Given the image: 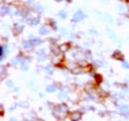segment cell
Returning <instances> with one entry per match:
<instances>
[{"instance_id":"5","label":"cell","mask_w":129,"mask_h":121,"mask_svg":"<svg viewBox=\"0 0 129 121\" xmlns=\"http://www.w3.org/2000/svg\"><path fill=\"white\" fill-rule=\"evenodd\" d=\"M14 29H15L16 33H21V31L24 29V26H22V25H17V24H16L15 27H14Z\"/></svg>"},{"instance_id":"10","label":"cell","mask_w":129,"mask_h":121,"mask_svg":"<svg viewBox=\"0 0 129 121\" xmlns=\"http://www.w3.org/2000/svg\"><path fill=\"white\" fill-rule=\"evenodd\" d=\"M120 110H122V114H128L129 112V109L127 106H122L120 107Z\"/></svg>"},{"instance_id":"23","label":"cell","mask_w":129,"mask_h":121,"mask_svg":"<svg viewBox=\"0 0 129 121\" xmlns=\"http://www.w3.org/2000/svg\"><path fill=\"white\" fill-rule=\"evenodd\" d=\"M61 33H62V35H66L67 34V30L66 29H61Z\"/></svg>"},{"instance_id":"20","label":"cell","mask_w":129,"mask_h":121,"mask_svg":"<svg viewBox=\"0 0 129 121\" xmlns=\"http://www.w3.org/2000/svg\"><path fill=\"white\" fill-rule=\"evenodd\" d=\"M22 69H23V70H27V69H28V65H27L26 63L22 62Z\"/></svg>"},{"instance_id":"12","label":"cell","mask_w":129,"mask_h":121,"mask_svg":"<svg viewBox=\"0 0 129 121\" xmlns=\"http://www.w3.org/2000/svg\"><path fill=\"white\" fill-rule=\"evenodd\" d=\"M58 15H59V16L61 17V18H66V17H67V13H66L64 11H60L59 13H58Z\"/></svg>"},{"instance_id":"2","label":"cell","mask_w":129,"mask_h":121,"mask_svg":"<svg viewBox=\"0 0 129 121\" xmlns=\"http://www.w3.org/2000/svg\"><path fill=\"white\" fill-rule=\"evenodd\" d=\"M81 118H82V114H81V112H79V111L73 112V114L71 115V119H72V120L78 121V120H81Z\"/></svg>"},{"instance_id":"9","label":"cell","mask_w":129,"mask_h":121,"mask_svg":"<svg viewBox=\"0 0 129 121\" xmlns=\"http://www.w3.org/2000/svg\"><path fill=\"white\" fill-rule=\"evenodd\" d=\"M8 13V8L7 7H1V16H5Z\"/></svg>"},{"instance_id":"19","label":"cell","mask_w":129,"mask_h":121,"mask_svg":"<svg viewBox=\"0 0 129 121\" xmlns=\"http://www.w3.org/2000/svg\"><path fill=\"white\" fill-rule=\"evenodd\" d=\"M35 10L37 11V12H42V11H43V9H42L41 6H36V7H35Z\"/></svg>"},{"instance_id":"15","label":"cell","mask_w":129,"mask_h":121,"mask_svg":"<svg viewBox=\"0 0 129 121\" xmlns=\"http://www.w3.org/2000/svg\"><path fill=\"white\" fill-rule=\"evenodd\" d=\"M59 108H60V110H59V111H61V112H66V111H67V107L64 106L63 104H62V105H60Z\"/></svg>"},{"instance_id":"13","label":"cell","mask_w":129,"mask_h":121,"mask_svg":"<svg viewBox=\"0 0 129 121\" xmlns=\"http://www.w3.org/2000/svg\"><path fill=\"white\" fill-rule=\"evenodd\" d=\"M23 46H24V48H26V49H28V48H30L32 44H31V41L30 42H28V41H25L23 43Z\"/></svg>"},{"instance_id":"17","label":"cell","mask_w":129,"mask_h":121,"mask_svg":"<svg viewBox=\"0 0 129 121\" xmlns=\"http://www.w3.org/2000/svg\"><path fill=\"white\" fill-rule=\"evenodd\" d=\"M106 21H109V24L113 23V19L110 17V15H109V14H106Z\"/></svg>"},{"instance_id":"6","label":"cell","mask_w":129,"mask_h":121,"mask_svg":"<svg viewBox=\"0 0 129 121\" xmlns=\"http://www.w3.org/2000/svg\"><path fill=\"white\" fill-rule=\"evenodd\" d=\"M46 91L50 92V93H52V92H55L56 91V87L55 86H47Z\"/></svg>"},{"instance_id":"18","label":"cell","mask_w":129,"mask_h":121,"mask_svg":"<svg viewBox=\"0 0 129 121\" xmlns=\"http://www.w3.org/2000/svg\"><path fill=\"white\" fill-rule=\"evenodd\" d=\"M18 63H19V59H18V57H15V58L12 59V64H13V65H17Z\"/></svg>"},{"instance_id":"3","label":"cell","mask_w":129,"mask_h":121,"mask_svg":"<svg viewBox=\"0 0 129 121\" xmlns=\"http://www.w3.org/2000/svg\"><path fill=\"white\" fill-rule=\"evenodd\" d=\"M39 33L41 34V35H46L48 33V29H47V27L45 26H42V27H40L39 28Z\"/></svg>"},{"instance_id":"8","label":"cell","mask_w":129,"mask_h":121,"mask_svg":"<svg viewBox=\"0 0 129 121\" xmlns=\"http://www.w3.org/2000/svg\"><path fill=\"white\" fill-rule=\"evenodd\" d=\"M45 71L47 72V74L52 75V74H53V71H54V69L52 68V66H46V67H45Z\"/></svg>"},{"instance_id":"22","label":"cell","mask_w":129,"mask_h":121,"mask_svg":"<svg viewBox=\"0 0 129 121\" xmlns=\"http://www.w3.org/2000/svg\"><path fill=\"white\" fill-rule=\"evenodd\" d=\"M123 66H124V67H126V68H128V69H129V64H128L127 62H123Z\"/></svg>"},{"instance_id":"16","label":"cell","mask_w":129,"mask_h":121,"mask_svg":"<svg viewBox=\"0 0 129 121\" xmlns=\"http://www.w3.org/2000/svg\"><path fill=\"white\" fill-rule=\"evenodd\" d=\"M58 98L59 99H64V98H67V94L66 93H60L58 95Z\"/></svg>"},{"instance_id":"24","label":"cell","mask_w":129,"mask_h":121,"mask_svg":"<svg viewBox=\"0 0 129 121\" xmlns=\"http://www.w3.org/2000/svg\"><path fill=\"white\" fill-rule=\"evenodd\" d=\"M55 1H58V2H59V1H60V0H55Z\"/></svg>"},{"instance_id":"7","label":"cell","mask_w":129,"mask_h":121,"mask_svg":"<svg viewBox=\"0 0 129 121\" xmlns=\"http://www.w3.org/2000/svg\"><path fill=\"white\" fill-rule=\"evenodd\" d=\"M72 72H73V74H75V75H79V74H81V72H82V68H79V67L73 68V69H72Z\"/></svg>"},{"instance_id":"4","label":"cell","mask_w":129,"mask_h":121,"mask_svg":"<svg viewBox=\"0 0 129 121\" xmlns=\"http://www.w3.org/2000/svg\"><path fill=\"white\" fill-rule=\"evenodd\" d=\"M39 23V18L38 17H36V18H31V19H29V24L31 26H36L37 24Z\"/></svg>"},{"instance_id":"11","label":"cell","mask_w":129,"mask_h":121,"mask_svg":"<svg viewBox=\"0 0 129 121\" xmlns=\"http://www.w3.org/2000/svg\"><path fill=\"white\" fill-rule=\"evenodd\" d=\"M68 48H69V47H68V44H62V46H60L59 49H60V51H61V52H66L68 50Z\"/></svg>"},{"instance_id":"14","label":"cell","mask_w":129,"mask_h":121,"mask_svg":"<svg viewBox=\"0 0 129 121\" xmlns=\"http://www.w3.org/2000/svg\"><path fill=\"white\" fill-rule=\"evenodd\" d=\"M41 43V40H38V39H35L34 41H31V44L32 46H38V44Z\"/></svg>"},{"instance_id":"1","label":"cell","mask_w":129,"mask_h":121,"mask_svg":"<svg viewBox=\"0 0 129 121\" xmlns=\"http://www.w3.org/2000/svg\"><path fill=\"white\" fill-rule=\"evenodd\" d=\"M84 13L82 11H76L74 15H73V22H80V21H82V19L84 18Z\"/></svg>"},{"instance_id":"25","label":"cell","mask_w":129,"mask_h":121,"mask_svg":"<svg viewBox=\"0 0 129 121\" xmlns=\"http://www.w3.org/2000/svg\"><path fill=\"white\" fill-rule=\"evenodd\" d=\"M29 1H34V0H29Z\"/></svg>"},{"instance_id":"21","label":"cell","mask_w":129,"mask_h":121,"mask_svg":"<svg viewBox=\"0 0 129 121\" xmlns=\"http://www.w3.org/2000/svg\"><path fill=\"white\" fill-rule=\"evenodd\" d=\"M13 81H11V80H8V81H7V86L8 87H13Z\"/></svg>"}]
</instances>
